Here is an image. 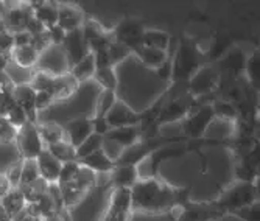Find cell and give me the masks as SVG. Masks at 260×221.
<instances>
[{"mask_svg":"<svg viewBox=\"0 0 260 221\" xmlns=\"http://www.w3.org/2000/svg\"><path fill=\"white\" fill-rule=\"evenodd\" d=\"M131 215L133 213H120L106 209L100 221H131Z\"/></svg>","mask_w":260,"mask_h":221,"instance_id":"bcb514c9","label":"cell"},{"mask_svg":"<svg viewBox=\"0 0 260 221\" xmlns=\"http://www.w3.org/2000/svg\"><path fill=\"white\" fill-rule=\"evenodd\" d=\"M133 212L167 213L175 207L173 187L162 182L160 178L137 181L131 187Z\"/></svg>","mask_w":260,"mask_h":221,"instance_id":"7a4b0ae2","label":"cell"},{"mask_svg":"<svg viewBox=\"0 0 260 221\" xmlns=\"http://www.w3.org/2000/svg\"><path fill=\"white\" fill-rule=\"evenodd\" d=\"M4 72L7 73V77L10 78L13 86H23V84H30L33 75H35V69H25L14 64L13 61L8 59Z\"/></svg>","mask_w":260,"mask_h":221,"instance_id":"f1b7e54d","label":"cell"},{"mask_svg":"<svg viewBox=\"0 0 260 221\" xmlns=\"http://www.w3.org/2000/svg\"><path fill=\"white\" fill-rule=\"evenodd\" d=\"M36 165H38V171H39L41 179H44L47 184H56L58 182L62 164L58 162L45 148L36 157Z\"/></svg>","mask_w":260,"mask_h":221,"instance_id":"9a60e30c","label":"cell"},{"mask_svg":"<svg viewBox=\"0 0 260 221\" xmlns=\"http://www.w3.org/2000/svg\"><path fill=\"white\" fill-rule=\"evenodd\" d=\"M13 48H14L13 33H10L7 30H2V31H0V56L10 58Z\"/></svg>","mask_w":260,"mask_h":221,"instance_id":"b9f144b4","label":"cell"},{"mask_svg":"<svg viewBox=\"0 0 260 221\" xmlns=\"http://www.w3.org/2000/svg\"><path fill=\"white\" fill-rule=\"evenodd\" d=\"M14 143L17 146L22 159L35 161L39 156V153L45 148L41 140L39 131H38V125L30 123V121L27 125H23L22 128L17 130Z\"/></svg>","mask_w":260,"mask_h":221,"instance_id":"8992f818","label":"cell"},{"mask_svg":"<svg viewBox=\"0 0 260 221\" xmlns=\"http://www.w3.org/2000/svg\"><path fill=\"white\" fill-rule=\"evenodd\" d=\"M111 130L115 128H126V127H139L144 121V114L133 111L123 102L117 100L111 111L105 115Z\"/></svg>","mask_w":260,"mask_h":221,"instance_id":"9c48e42d","label":"cell"},{"mask_svg":"<svg viewBox=\"0 0 260 221\" xmlns=\"http://www.w3.org/2000/svg\"><path fill=\"white\" fill-rule=\"evenodd\" d=\"M105 137L117 142L119 145H122L123 148H128V146H131L140 140V127L115 128V130H111Z\"/></svg>","mask_w":260,"mask_h":221,"instance_id":"cb8c5ba5","label":"cell"},{"mask_svg":"<svg viewBox=\"0 0 260 221\" xmlns=\"http://www.w3.org/2000/svg\"><path fill=\"white\" fill-rule=\"evenodd\" d=\"M13 39H14V48H19V47H25V45H30L31 42V35L28 31H17L13 35Z\"/></svg>","mask_w":260,"mask_h":221,"instance_id":"7dc6e473","label":"cell"},{"mask_svg":"<svg viewBox=\"0 0 260 221\" xmlns=\"http://www.w3.org/2000/svg\"><path fill=\"white\" fill-rule=\"evenodd\" d=\"M80 170V162L78 161H74V162H66L61 165V171H59V178H58V185H66V184H70L77 173Z\"/></svg>","mask_w":260,"mask_h":221,"instance_id":"f35d334b","label":"cell"},{"mask_svg":"<svg viewBox=\"0 0 260 221\" xmlns=\"http://www.w3.org/2000/svg\"><path fill=\"white\" fill-rule=\"evenodd\" d=\"M42 221H70V218H69V213L66 210H62V212H56L50 216L42 218Z\"/></svg>","mask_w":260,"mask_h":221,"instance_id":"c3c4849f","label":"cell"},{"mask_svg":"<svg viewBox=\"0 0 260 221\" xmlns=\"http://www.w3.org/2000/svg\"><path fill=\"white\" fill-rule=\"evenodd\" d=\"M218 83L220 72L212 66H203L187 80V93L190 97L210 95L218 89Z\"/></svg>","mask_w":260,"mask_h":221,"instance_id":"277c9868","label":"cell"},{"mask_svg":"<svg viewBox=\"0 0 260 221\" xmlns=\"http://www.w3.org/2000/svg\"><path fill=\"white\" fill-rule=\"evenodd\" d=\"M102 143H103V137L95 134V133H92L81 145H78L75 151H77V161H81L83 157L92 154V153H95L99 150H102Z\"/></svg>","mask_w":260,"mask_h":221,"instance_id":"836d02e7","label":"cell"},{"mask_svg":"<svg viewBox=\"0 0 260 221\" xmlns=\"http://www.w3.org/2000/svg\"><path fill=\"white\" fill-rule=\"evenodd\" d=\"M17 130L10 123V121L0 115V142H14Z\"/></svg>","mask_w":260,"mask_h":221,"instance_id":"7bdbcfd3","label":"cell"},{"mask_svg":"<svg viewBox=\"0 0 260 221\" xmlns=\"http://www.w3.org/2000/svg\"><path fill=\"white\" fill-rule=\"evenodd\" d=\"M117 100L125 102L136 112H145L154 106L157 97L165 93L169 84L160 81L154 72L142 66L133 55L115 66Z\"/></svg>","mask_w":260,"mask_h":221,"instance_id":"6da1fadb","label":"cell"},{"mask_svg":"<svg viewBox=\"0 0 260 221\" xmlns=\"http://www.w3.org/2000/svg\"><path fill=\"white\" fill-rule=\"evenodd\" d=\"M66 35L58 25L52 27V28H47V36H49V41L52 45H61L66 39Z\"/></svg>","mask_w":260,"mask_h":221,"instance_id":"f6af8a7d","label":"cell"},{"mask_svg":"<svg viewBox=\"0 0 260 221\" xmlns=\"http://www.w3.org/2000/svg\"><path fill=\"white\" fill-rule=\"evenodd\" d=\"M117 102L115 90H100L95 102V114L93 117H105Z\"/></svg>","mask_w":260,"mask_h":221,"instance_id":"e575fe53","label":"cell"},{"mask_svg":"<svg viewBox=\"0 0 260 221\" xmlns=\"http://www.w3.org/2000/svg\"><path fill=\"white\" fill-rule=\"evenodd\" d=\"M38 131H39L41 140H42L45 148H47V146H50V145H55V143L61 142V140H66L62 127L55 123V121H39Z\"/></svg>","mask_w":260,"mask_h":221,"instance_id":"d4e9b609","label":"cell"},{"mask_svg":"<svg viewBox=\"0 0 260 221\" xmlns=\"http://www.w3.org/2000/svg\"><path fill=\"white\" fill-rule=\"evenodd\" d=\"M78 162H80L81 167H84V168L93 171L95 175H99V173H111V171L114 170V167H115V164L111 162V161L105 156V153H103L102 150H99V151H95V153H92V154L83 157V159L78 161Z\"/></svg>","mask_w":260,"mask_h":221,"instance_id":"7402d4cb","label":"cell"},{"mask_svg":"<svg viewBox=\"0 0 260 221\" xmlns=\"http://www.w3.org/2000/svg\"><path fill=\"white\" fill-rule=\"evenodd\" d=\"M243 72H245V77H246V83L252 89L257 87L258 80H260V55H258V52H254L246 58Z\"/></svg>","mask_w":260,"mask_h":221,"instance_id":"d6a6232c","label":"cell"},{"mask_svg":"<svg viewBox=\"0 0 260 221\" xmlns=\"http://www.w3.org/2000/svg\"><path fill=\"white\" fill-rule=\"evenodd\" d=\"M31 17V10L28 4L25 5H14V7H7L5 14H4V28L10 33H17L23 31L27 27V22Z\"/></svg>","mask_w":260,"mask_h":221,"instance_id":"4fadbf2b","label":"cell"},{"mask_svg":"<svg viewBox=\"0 0 260 221\" xmlns=\"http://www.w3.org/2000/svg\"><path fill=\"white\" fill-rule=\"evenodd\" d=\"M212 120H214V111L210 103L193 108L181 121L182 134L188 139H201Z\"/></svg>","mask_w":260,"mask_h":221,"instance_id":"5b68a950","label":"cell"},{"mask_svg":"<svg viewBox=\"0 0 260 221\" xmlns=\"http://www.w3.org/2000/svg\"><path fill=\"white\" fill-rule=\"evenodd\" d=\"M72 184L75 187H78L80 190H83V192L87 193L92 188H95V173L80 165V170H78L75 179L72 181Z\"/></svg>","mask_w":260,"mask_h":221,"instance_id":"d590c367","label":"cell"},{"mask_svg":"<svg viewBox=\"0 0 260 221\" xmlns=\"http://www.w3.org/2000/svg\"><path fill=\"white\" fill-rule=\"evenodd\" d=\"M20 161L22 157L14 142H0V175H5L8 168Z\"/></svg>","mask_w":260,"mask_h":221,"instance_id":"484cf974","label":"cell"},{"mask_svg":"<svg viewBox=\"0 0 260 221\" xmlns=\"http://www.w3.org/2000/svg\"><path fill=\"white\" fill-rule=\"evenodd\" d=\"M109 131H111V128H109L105 117H92V133L105 137Z\"/></svg>","mask_w":260,"mask_h":221,"instance_id":"ee69618b","label":"cell"},{"mask_svg":"<svg viewBox=\"0 0 260 221\" xmlns=\"http://www.w3.org/2000/svg\"><path fill=\"white\" fill-rule=\"evenodd\" d=\"M93 83L102 90H115L117 89V73L114 67L97 69L93 73Z\"/></svg>","mask_w":260,"mask_h":221,"instance_id":"1f68e13d","label":"cell"},{"mask_svg":"<svg viewBox=\"0 0 260 221\" xmlns=\"http://www.w3.org/2000/svg\"><path fill=\"white\" fill-rule=\"evenodd\" d=\"M0 201H2V198H0Z\"/></svg>","mask_w":260,"mask_h":221,"instance_id":"db71d44e","label":"cell"},{"mask_svg":"<svg viewBox=\"0 0 260 221\" xmlns=\"http://www.w3.org/2000/svg\"><path fill=\"white\" fill-rule=\"evenodd\" d=\"M229 213H234L235 216H239L242 221H260V207H258V201L255 203H251L245 207H240L234 212H229Z\"/></svg>","mask_w":260,"mask_h":221,"instance_id":"60d3db41","label":"cell"},{"mask_svg":"<svg viewBox=\"0 0 260 221\" xmlns=\"http://www.w3.org/2000/svg\"><path fill=\"white\" fill-rule=\"evenodd\" d=\"M172 64H173V80H188L200 69L195 48L187 44L179 45Z\"/></svg>","mask_w":260,"mask_h":221,"instance_id":"ba28073f","label":"cell"},{"mask_svg":"<svg viewBox=\"0 0 260 221\" xmlns=\"http://www.w3.org/2000/svg\"><path fill=\"white\" fill-rule=\"evenodd\" d=\"M38 58H39V53L31 45L13 48V52L10 55V61H13L14 64H17L20 67H25V69H35L38 64Z\"/></svg>","mask_w":260,"mask_h":221,"instance_id":"4316f807","label":"cell"},{"mask_svg":"<svg viewBox=\"0 0 260 221\" xmlns=\"http://www.w3.org/2000/svg\"><path fill=\"white\" fill-rule=\"evenodd\" d=\"M235 136V121L215 118L210 121L209 127L206 128L201 139L206 140H215V142H224L228 139H232Z\"/></svg>","mask_w":260,"mask_h":221,"instance_id":"ac0fdd59","label":"cell"},{"mask_svg":"<svg viewBox=\"0 0 260 221\" xmlns=\"http://www.w3.org/2000/svg\"><path fill=\"white\" fill-rule=\"evenodd\" d=\"M106 209L120 213H133L131 188H111Z\"/></svg>","mask_w":260,"mask_h":221,"instance_id":"ffe728a7","label":"cell"},{"mask_svg":"<svg viewBox=\"0 0 260 221\" xmlns=\"http://www.w3.org/2000/svg\"><path fill=\"white\" fill-rule=\"evenodd\" d=\"M86 20L84 13L70 4H58V19L56 25L64 31V33H72L77 31L83 27V23Z\"/></svg>","mask_w":260,"mask_h":221,"instance_id":"8fae6325","label":"cell"},{"mask_svg":"<svg viewBox=\"0 0 260 221\" xmlns=\"http://www.w3.org/2000/svg\"><path fill=\"white\" fill-rule=\"evenodd\" d=\"M133 56L150 70L157 69L159 66H162L165 61L169 59V52L164 50H157V48H148V47H139L137 50L133 52Z\"/></svg>","mask_w":260,"mask_h":221,"instance_id":"d6986e66","label":"cell"},{"mask_svg":"<svg viewBox=\"0 0 260 221\" xmlns=\"http://www.w3.org/2000/svg\"><path fill=\"white\" fill-rule=\"evenodd\" d=\"M144 31L145 27L140 20L134 17H126L117 23V27L114 28V31H111V35L114 41L123 44L133 55V52L142 45V35H144Z\"/></svg>","mask_w":260,"mask_h":221,"instance_id":"52a82bcc","label":"cell"},{"mask_svg":"<svg viewBox=\"0 0 260 221\" xmlns=\"http://www.w3.org/2000/svg\"><path fill=\"white\" fill-rule=\"evenodd\" d=\"M10 123L16 128V130H19V128H22L23 125H27L28 123V115H27V112L23 111L19 105H16V103H13V106L7 111V114L4 115Z\"/></svg>","mask_w":260,"mask_h":221,"instance_id":"74e56055","label":"cell"},{"mask_svg":"<svg viewBox=\"0 0 260 221\" xmlns=\"http://www.w3.org/2000/svg\"><path fill=\"white\" fill-rule=\"evenodd\" d=\"M61 45L64 48L66 55H67L70 67L75 66L77 62H80L83 58H86L90 53L89 47H87V44H86V41L83 38L81 28L77 30V31H72V33H67L66 39H64V42Z\"/></svg>","mask_w":260,"mask_h":221,"instance_id":"7c38bea8","label":"cell"},{"mask_svg":"<svg viewBox=\"0 0 260 221\" xmlns=\"http://www.w3.org/2000/svg\"><path fill=\"white\" fill-rule=\"evenodd\" d=\"M0 207H2L11 219H16L19 215H22L27 209V201L23 198V195L20 193L19 187L11 188L5 196H2V201H0Z\"/></svg>","mask_w":260,"mask_h":221,"instance_id":"44dd1931","label":"cell"},{"mask_svg":"<svg viewBox=\"0 0 260 221\" xmlns=\"http://www.w3.org/2000/svg\"><path fill=\"white\" fill-rule=\"evenodd\" d=\"M212 111H214V117L215 118H221V120H229V121H235L239 118V112L237 108H235L234 103L226 102L223 98H215V100L210 102Z\"/></svg>","mask_w":260,"mask_h":221,"instance_id":"4dcf8cb0","label":"cell"},{"mask_svg":"<svg viewBox=\"0 0 260 221\" xmlns=\"http://www.w3.org/2000/svg\"><path fill=\"white\" fill-rule=\"evenodd\" d=\"M39 171L36 165V159H23L22 161V173H20V184L19 185H30L39 179Z\"/></svg>","mask_w":260,"mask_h":221,"instance_id":"8d00e7d4","label":"cell"},{"mask_svg":"<svg viewBox=\"0 0 260 221\" xmlns=\"http://www.w3.org/2000/svg\"><path fill=\"white\" fill-rule=\"evenodd\" d=\"M49 151L58 162L66 164V162H74L77 161V151H75V146L70 145L67 140H61L55 145H50L45 148Z\"/></svg>","mask_w":260,"mask_h":221,"instance_id":"f546056e","label":"cell"},{"mask_svg":"<svg viewBox=\"0 0 260 221\" xmlns=\"http://www.w3.org/2000/svg\"><path fill=\"white\" fill-rule=\"evenodd\" d=\"M11 97L16 105H19L23 111L28 115L30 123L38 125V112L35 109V97L36 92L30 84H23V86H14L11 90Z\"/></svg>","mask_w":260,"mask_h":221,"instance_id":"5bb4252c","label":"cell"},{"mask_svg":"<svg viewBox=\"0 0 260 221\" xmlns=\"http://www.w3.org/2000/svg\"><path fill=\"white\" fill-rule=\"evenodd\" d=\"M95 73V61H93V55L89 53L86 58H83L80 62L70 67L69 75L75 80L77 84H83L86 81H90Z\"/></svg>","mask_w":260,"mask_h":221,"instance_id":"603a6c76","label":"cell"},{"mask_svg":"<svg viewBox=\"0 0 260 221\" xmlns=\"http://www.w3.org/2000/svg\"><path fill=\"white\" fill-rule=\"evenodd\" d=\"M170 45V36L164 30H147L142 35V47L148 48H157V50L169 52Z\"/></svg>","mask_w":260,"mask_h":221,"instance_id":"83f0119b","label":"cell"},{"mask_svg":"<svg viewBox=\"0 0 260 221\" xmlns=\"http://www.w3.org/2000/svg\"><path fill=\"white\" fill-rule=\"evenodd\" d=\"M35 70L44 72L55 78L67 75L70 72V64L62 45H49L44 52H41Z\"/></svg>","mask_w":260,"mask_h":221,"instance_id":"3957f363","label":"cell"},{"mask_svg":"<svg viewBox=\"0 0 260 221\" xmlns=\"http://www.w3.org/2000/svg\"><path fill=\"white\" fill-rule=\"evenodd\" d=\"M203 221H214V219H203Z\"/></svg>","mask_w":260,"mask_h":221,"instance_id":"f5cc1de1","label":"cell"},{"mask_svg":"<svg viewBox=\"0 0 260 221\" xmlns=\"http://www.w3.org/2000/svg\"><path fill=\"white\" fill-rule=\"evenodd\" d=\"M217 221H242L239 216H235L234 213H223Z\"/></svg>","mask_w":260,"mask_h":221,"instance_id":"816d5d0a","label":"cell"},{"mask_svg":"<svg viewBox=\"0 0 260 221\" xmlns=\"http://www.w3.org/2000/svg\"><path fill=\"white\" fill-rule=\"evenodd\" d=\"M102 151L105 153V156H106L111 162L117 164V162H119V159H120V156H122V153L125 151V148H123L122 145L117 143V142H114V140H111V139L103 137Z\"/></svg>","mask_w":260,"mask_h":221,"instance_id":"ab89813d","label":"cell"},{"mask_svg":"<svg viewBox=\"0 0 260 221\" xmlns=\"http://www.w3.org/2000/svg\"><path fill=\"white\" fill-rule=\"evenodd\" d=\"M14 221H42V218H38V216H33L30 213H27V210L23 212L22 215H19Z\"/></svg>","mask_w":260,"mask_h":221,"instance_id":"f907efd6","label":"cell"},{"mask_svg":"<svg viewBox=\"0 0 260 221\" xmlns=\"http://www.w3.org/2000/svg\"><path fill=\"white\" fill-rule=\"evenodd\" d=\"M11 188H13V187H11V184L8 182L7 176H5V175H0V198H2V196H5Z\"/></svg>","mask_w":260,"mask_h":221,"instance_id":"681fc988","label":"cell"},{"mask_svg":"<svg viewBox=\"0 0 260 221\" xmlns=\"http://www.w3.org/2000/svg\"><path fill=\"white\" fill-rule=\"evenodd\" d=\"M61 127L64 131V139L77 148L78 145H81L92 134V118L89 117L72 118L62 123Z\"/></svg>","mask_w":260,"mask_h":221,"instance_id":"30bf717a","label":"cell"},{"mask_svg":"<svg viewBox=\"0 0 260 221\" xmlns=\"http://www.w3.org/2000/svg\"><path fill=\"white\" fill-rule=\"evenodd\" d=\"M139 181L134 165L117 164L111 171V188H131Z\"/></svg>","mask_w":260,"mask_h":221,"instance_id":"e0dca14e","label":"cell"},{"mask_svg":"<svg viewBox=\"0 0 260 221\" xmlns=\"http://www.w3.org/2000/svg\"><path fill=\"white\" fill-rule=\"evenodd\" d=\"M31 10V16L41 23V25L47 30L56 25L58 19V4L53 2H30L28 4Z\"/></svg>","mask_w":260,"mask_h":221,"instance_id":"2e32d148","label":"cell"}]
</instances>
